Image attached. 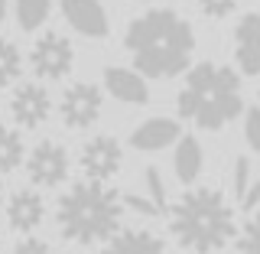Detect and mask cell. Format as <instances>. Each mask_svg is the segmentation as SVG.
Instances as JSON below:
<instances>
[{
	"label": "cell",
	"mask_w": 260,
	"mask_h": 254,
	"mask_svg": "<svg viewBox=\"0 0 260 254\" xmlns=\"http://www.w3.org/2000/svg\"><path fill=\"white\" fill-rule=\"evenodd\" d=\"M124 46L134 55V69L143 78H176L192 62L195 33L192 23L182 20L176 10L159 7L130 20Z\"/></svg>",
	"instance_id": "1"
},
{
	"label": "cell",
	"mask_w": 260,
	"mask_h": 254,
	"mask_svg": "<svg viewBox=\"0 0 260 254\" xmlns=\"http://www.w3.org/2000/svg\"><path fill=\"white\" fill-rule=\"evenodd\" d=\"M173 238L195 254H215L228 248L238 235L234 206L215 186H195L179 195L176 206L166 209Z\"/></svg>",
	"instance_id": "2"
},
{
	"label": "cell",
	"mask_w": 260,
	"mask_h": 254,
	"mask_svg": "<svg viewBox=\"0 0 260 254\" xmlns=\"http://www.w3.org/2000/svg\"><path fill=\"white\" fill-rule=\"evenodd\" d=\"M179 118H189L202 130H221L244 111L241 78L234 69L218 62H199L185 72V85L179 92Z\"/></svg>",
	"instance_id": "3"
},
{
	"label": "cell",
	"mask_w": 260,
	"mask_h": 254,
	"mask_svg": "<svg viewBox=\"0 0 260 254\" xmlns=\"http://www.w3.org/2000/svg\"><path fill=\"white\" fill-rule=\"evenodd\" d=\"M120 215H124V199L101 179L75 183L55 206V222H59L62 238L75 244L108 241L120 228Z\"/></svg>",
	"instance_id": "4"
},
{
	"label": "cell",
	"mask_w": 260,
	"mask_h": 254,
	"mask_svg": "<svg viewBox=\"0 0 260 254\" xmlns=\"http://www.w3.org/2000/svg\"><path fill=\"white\" fill-rule=\"evenodd\" d=\"M29 65L39 78L59 81L75 69V46H72L62 33H43V36L32 43Z\"/></svg>",
	"instance_id": "5"
},
{
	"label": "cell",
	"mask_w": 260,
	"mask_h": 254,
	"mask_svg": "<svg viewBox=\"0 0 260 254\" xmlns=\"http://www.w3.org/2000/svg\"><path fill=\"white\" fill-rule=\"evenodd\" d=\"M101 104H104V95H101L98 85H91V81H75V85H69L65 95H62V101H59L65 127L88 130L101 118Z\"/></svg>",
	"instance_id": "6"
},
{
	"label": "cell",
	"mask_w": 260,
	"mask_h": 254,
	"mask_svg": "<svg viewBox=\"0 0 260 254\" xmlns=\"http://www.w3.org/2000/svg\"><path fill=\"white\" fill-rule=\"evenodd\" d=\"M23 160H26L29 179L36 186H43V189H52V186L65 183V176H69V150L55 140L36 144L29 150V157H23Z\"/></svg>",
	"instance_id": "7"
},
{
	"label": "cell",
	"mask_w": 260,
	"mask_h": 254,
	"mask_svg": "<svg viewBox=\"0 0 260 254\" xmlns=\"http://www.w3.org/2000/svg\"><path fill=\"white\" fill-rule=\"evenodd\" d=\"M120 163H124V150H120V144L114 140V137H108V134L91 137L78 153L81 173L88 179H101V183H108V179L117 173Z\"/></svg>",
	"instance_id": "8"
},
{
	"label": "cell",
	"mask_w": 260,
	"mask_h": 254,
	"mask_svg": "<svg viewBox=\"0 0 260 254\" xmlns=\"http://www.w3.org/2000/svg\"><path fill=\"white\" fill-rule=\"evenodd\" d=\"M10 114H13V121L23 130H36L39 124H46V118L52 114V98H49V92H46L43 85L26 81V85H20L13 92Z\"/></svg>",
	"instance_id": "9"
},
{
	"label": "cell",
	"mask_w": 260,
	"mask_h": 254,
	"mask_svg": "<svg viewBox=\"0 0 260 254\" xmlns=\"http://www.w3.org/2000/svg\"><path fill=\"white\" fill-rule=\"evenodd\" d=\"M62 16L75 33L88 39H104L108 36V13H104L101 0H59Z\"/></svg>",
	"instance_id": "10"
},
{
	"label": "cell",
	"mask_w": 260,
	"mask_h": 254,
	"mask_svg": "<svg viewBox=\"0 0 260 254\" xmlns=\"http://www.w3.org/2000/svg\"><path fill=\"white\" fill-rule=\"evenodd\" d=\"M234 59L244 75H260V13L241 16L234 26Z\"/></svg>",
	"instance_id": "11"
},
{
	"label": "cell",
	"mask_w": 260,
	"mask_h": 254,
	"mask_svg": "<svg viewBox=\"0 0 260 254\" xmlns=\"http://www.w3.org/2000/svg\"><path fill=\"white\" fill-rule=\"evenodd\" d=\"M104 88H108L111 98H117V101H124V104H146V101H150L146 78L137 69L108 65V69H104Z\"/></svg>",
	"instance_id": "12"
},
{
	"label": "cell",
	"mask_w": 260,
	"mask_h": 254,
	"mask_svg": "<svg viewBox=\"0 0 260 254\" xmlns=\"http://www.w3.org/2000/svg\"><path fill=\"white\" fill-rule=\"evenodd\" d=\"M101 254H166V244L150 228H117Z\"/></svg>",
	"instance_id": "13"
},
{
	"label": "cell",
	"mask_w": 260,
	"mask_h": 254,
	"mask_svg": "<svg viewBox=\"0 0 260 254\" xmlns=\"http://www.w3.org/2000/svg\"><path fill=\"white\" fill-rule=\"evenodd\" d=\"M7 218H10V228H16V232H32V228H39L43 218H46L43 195H36L32 189L13 192L10 202H7Z\"/></svg>",
	"instance_id": "14"
},
{
	"label": "cell",
	"mask_w": 260,
	"mask_h": 254,
	"mask_svg": "<svg viewBox=\"0 0 260 254\" xmlns=\"http://www.w3.org/2000/svg\"><path fill=\"white\" fill-rule=\"evenodd\" d=\"M176 140H179V124L173 118H150L130 134V147H134V150H143V153L162 150V147H169Z\"/></svg>",
	"instance_id": "15"
},
{
	"label": "cell",
	"mask_w": 260,
	"mask_h": 254,
	"mask_svg": "<svg viewBox=\"0 0 260 254\" xmlns=\"http://www.w3.org/2000/svg\"><path fill=\"white\" fill-rule=\"evenodd\" d=\"M202 147L195 137L189 134H179V140H176V157H173V166H176V179L179 183H185V186H192L195 183V176L202 173Z\"/></svg>",
	"instance_id": "16"
},
{
	"label": "cell",
	"mask_w": 260,
	"mask_h": 254,
	"mask_svg": "<svg viewBox=\"0 0 260 254\" xmlns=\"http://www.w3.org/2000/svg\"><path fill=\"white\" fill-rule=\"evenodd\" d=\"M23 157H26V147H23L20 130L0 124V173H10V170H16L23 163Z\"/></svg>",
	"instance_id": "17"
},
{
	"label": "cell",
	"mask_w": 260,
	"mask_h": 254,
	"mask_svg": "<svg viewBox=\"0 0 260 254\" xmlns=\"http://www.w3.org/2000/svg\"><path fill=\"white\" fill-rule=\"evenodd\" d=\"M49 10H52V0H16V23H20V30H39L46 23Z\"/></svg>",
	"instance_id": "18"
},
{
	"label": "cell",
	"mask_w": 260,
	"mask_h": 254,
	"mask_svg": "<svg viewBox=\"0 0 260 254\" xmlns=\"http://www.w3.org/2000/svg\"><path fill=\"white\" fill-rule=\"evenodd\" d=\"M23 75V52L10 39H0V88L13 85Z\"/></svg>",
	"instance_id": "19"
},
{
	"label": "cell",
	"mask_w": 260,
	"mask_h": 254,
	"mask_svg": "<svg viewBox=\"0 0 260 254\" xmlns=\"http://www.w3.org/2000/svg\"><path fill=\"white\" fill-rule=\"evenodd\" d=\"M238 254H260V212L247 218L241 238H238Z\"/></svg>",
	"instance_id": "20"
},
{
	"label": "cell",
	"mask_w": 260,
	"mask_h": 254,
	"mask_svg": "<svg viewBox=\"0 0 260 254\" xmlns=\"http://www.w3.org/2000/svg\"><path fill=\"white\" fill-rule=\"evenodd\" d=\"M146 189H150V202L156 206V212H166L169 202H166V186H162V176L156 166H146Z\"/></svg>",
	"instance_id": "21"
},
{
	"label": "cell",
	"mask_w": 260,
	"mask_h": 254,
	"mask_svg": "<svg viewBox=\"0 0 260 254\" xmlns=\"http://www.w3.org/2000/svg\"><path fill=\"white\" fill-rule=\"evenodd\" d=\"M244 137H247V147L254 153H260V108H250L247 118H244Z\"/></svg>",
	"instance_id": "22"
},
{
	"label": "cell",
	"mask_w": 260,
	"mask_h": 254,
	"mask_svg": "<svg viewBox=\"0 0 260 254\" xmlns=\"http://www.w3.org/2000/svg\"><path fill=\"white\" fill-rule=\"evenodd\" d=\"M238 4L241 0H199V10L205 16H211V20H224Z\"/></svg>",
	"instance_id": "23"
},
{
	"label": "cell",
	"mask_w": 260,
	"mask_h": 254,
	"mask_svg": "<svg viewBox=\"0 0 260 254\" xmlns=\"http://www.w3.org/2000/svg\"><path fill=\"white\" fill-rule=\"evenodd\" d=\"M247 186H250V160L238 157L234 160V195H244Z\"/></svg>",
	"instance_id": "24"
},
{
	"label": "cell",
	"mask_w": 260,
	"mask_h": 254,
	"mask_svg": "<svg viewBox=\"0 0 260 254\" xmlns=\"http://www.w3.org/2000/svg\"><path fill=\"white\" fill-rule=\"evenodd\" d=\"M13 254H52V251H49V244L39 241V238H23L13 248Z\"/></svg>",
	"instance_id": "25"
},
{
	"label": "cell",
	"mask_w": 260,
	"mask_h": 254,
	"mask_svg": "<svg viewBox=\"0 0 260 254\" xmlns=\"http://www.w3.org/2000/svg\"><path fill=\"white\" fill-rule=\"evenodd\" d=\"M120 199H124V206H127V209L140 212V215H159L156 206H153V202H146V199H140V195H120Z\"/></svg>",
	"instance_id": "26"
},
{
	"label": "cell",
	"mask_w": 260,
	"mask_h": 254,
	"mask_svg": "<svg viewBox=\"0 0 260 254\" xmlns=\"http://www.w3.org/2000/svg\"><path fill=\"white\" fill-rule=\"evenodd\" d=\"M257 206H260V179H257V183H250L247 192L241 195V209H244V212H254Z\"/></svg>",
	"instance_id": "27"
},
{
	"label": "cell",
	"mask_w": 260,
	"mask_h": 254,
	"mask_svg": "<svg viewBox=\"0 0 260 254\" xmlns=\"http://www.w3.org/2000/svg\"><path fill=\"white\" fill-rule=\"evenodd\" d=\"M4 16H7V0H0V23H4Z\"/></svg>",
	"instance_id": "28"
},
{
	"label": "cell",
	"mask_w": 260,
	"mask_h": 254,
	"mask_svg": "<svg viewBox=\"0 0 260 254\" xmlns=\"http://www.w3.org/2000/svg\"><path fill=\"white\" fill-rule=\"evenodd\" d=\"M0 206H4V183H0Z\"/></svg>",
	"instance_id": "29"
}]
</instances>
